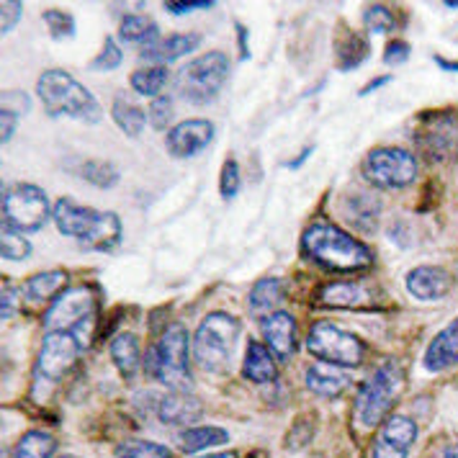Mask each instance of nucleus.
<instances>
[{
	"label": "nucleus",
	"instance_id": "obj_49",
	"mask_svg": "<svg viewBox=\"0 0 458 458\" xmlns=\"http://www.w3.org/2000/svg\"><path fill=\"white\" fill-rule=\"evenodd\" d=\"M237 34H240V52H242V60H248V57H250V52H248V29H245L242 23H237Z\"/></svg>",
	"mask_w": 458,
	"mask_h": 458
},
{
	"label": "nucleus",
	"instance_id": "obj_53",
	"mask_svg": "<svg viewBox=\"0 0 458 458\" xmlns=\"http://www.w3.org/2000/svg\"><path fill=\"white\" fill-rule=\"evenodd\" d=\"M436 63L443 67V70H451V72H458V63H448V60H443V57H436Z\"/></svg>",
	"mask_w": 458,
	"mask_h": 458
},
{
	"label": "nucleus",
	"instance_id": "obj_32",
	"mask_svg": "<svg viewBox=\"0 0 458 458\" xmlns=\"http://www.w3.org/2000/svg\"><path fill=\"white\" fill-rule=\"evenodd\" d=\"M167 78H170L167 67H163V64H152V67H142V70L131 72L129 83H131V88H134L140 96H157V93L165 88Z\"/></svg>",
	"mask_w": 458,
	"mask_h": 458
},
{
	"label": "nucleus",
	"instance_id": "obj_19",
	"mask_svg": "<svg viewBox=\"0 0 458 458\" xmlns=\"http://www.w3.org/2000/svg\"><path fill=\"white\" fill-rule=\"evenodd\" d=\"M351 374L348 371H343V366H335V363H314L310 366V371H307V386H310V392L317 396H337L343 394L348 386H351Z\"/></svg>",
	"mask_w": 458,
	"mask_h": 458
},
{
	"label": "nucleus",
	"instance_id": "obj_7",
	"mask_svg": "<svg viewBox=\"0 0 458 458\" xmlns=\"http://www.w3.org/2000/svg\"><path fill=\"white\" fill-rule=\"evenodd\" d=\"M229 70L232 64L225 52H207L178 72V93L188 104H208L225 88Z\"/></svg>",
	"mask_w": 458,
	"mask_h": 458
},
{
	"label": "nucleus",
	"instance_id": "obj_42",
	"mask_svg": "<svg viewBox=\"0 0 458 458\" xmlns=\"http://www.w3.org/2000/svg\"><path fill=\"white\" fill-rule=\"evenodd\" d=\"M219 191H222V199L232 201L240 191V167L234 160H227L222 165V178H219Z\"/></svg>",
	"mask_w": 458,
	"mask_h": 458
},
{
	"label": "nucleus",
	"instance_id": "obj_1",
	"mask_svg": "<svg viewBox=\"0 0 458 458\" xmlns=\"http://www.w3.org/2000/svg\"><path fill=\"white\" fill-rule=\"evenodd\" d=\"M301 250L314 266L333 273H360L374 266L371 250L327 219H317L304 229Z\"/></svg>",
	"mask_w": 458,
	"mask_h": 458
},
{
	"label": "nucleus",
	"instance_id": "obj_39",
	"mask_svg": "<svg viewBox=\"0 0 458 458\" xmlns=\"http://www.w3.org/2000/svg\"><path fill=\"white\" fill-rule=\"evenodd\" d=\"M363 23H366L369 31H374V34H386V31H392L396 26V19L386 5H371V8H366V13H363Z\"/></svg>",
	"mask_w": 458,
	"mask_h": 458
},
{
	"label": "nucleus",
	"instance_id": "obj_40",
	"mask_svg": "<svg viewBox=\"0 0 458 458\" xmlns=\"http://www.w3.org/2000/svg\"><path fill=\"white\" fill-rule=\"evenodd\" d=\"M124 60V55H122V47L114 42L111 37H106L104 49H101V55L90 63V67L96 70V72H104V70H116L119 64Z\"/></svg>",
	"mask_w": 458,
	"mask_h": 458
},
{
	"label": "nucleus",
	"instance_id": "obj_47",
	"mask_svg": "<svg viewBox=\"0 0 458 458\" xmlns=\"http://www.w3.org/2000/svg\"><path fill=\"white\" fill-rule=\"evenodd\" d=\"M19 310V292L16 286H3V319H11Z\"/></svg>",
	"mask_w": 458,
	"mask_h": 458
},
{
	"label": "nucleus",
	"instance_id": "obj_16",
	"mask_svg": "<svg viewBox=\"0 0 458 458\" xmlns=\"http://www.w3.org/2000/svg\"><path fill=\"white\" fill-rule=\"evenodd\" d=\"M52 216H55V225H57V229L63 232L64 237H75L78 242H83L85 237H88V232L96 225V219H98V211L81 207V204H75L70 199H60L55 204Z\"/></svg>",
	"mask_w": 458,
	"mask_h": 458
},
{
	"label": "nucleus",
	"instance_id": "obj_38",
	"mask_svg": "<svg viewBox=\"0 0 458 458\" xmlns=\"http://www.w3.org/2000/svg\"><path fill=\"white\" fill-rule=\"evenodd\" d=\"M0 250H3V258H5V260H23V258L31 255V245H29V240L23 237L21 232L5 227V232H3V242H0Z\"/></svg>",
	"mask_w": 458,
	"mask_h": 458
},
{
	"label": "nucleus",
	"instance_id": "obj_17",
	"mask_svg": "<svg viewBox=\"0 0 458 458\" xmlns=\"http://www.w3.org/2000/svg\"><path fill=\"white\" fill-rule=\"evenodd\" d=\"M451 276L436 266H420L407 273V292L420 301H437L451 292Z\"/></svg>",
	"mask_w": 458,
	"mask_h": 458
},
{
	"label": "nucleus",
	"instance_id": "obj_9",
	"mask_svg": "<svg viewBox=\"0 0 458 458\" xmlns=\"http://www.w3.org/2000/svg\"><path fill=\"white\" fill-rule=\"evenodd\" d=\"M363 178L374 188L399 191L417 178V160L412 152L399 147L371 149L363 160Z\"/></svg>",
	"mask_w": 458,
	"mask_h": 458
},
{
	"label": "nucleus",
	"instance_id": "obj_41",
	"mask_svg": "<svg viewBox=\"0 0 458 458\" xmlns=\"http://www.w3.org/2000/svg\"><path fill=\"white\" fill-rule=\"evenodd\" d=\"M149 122H152V129L157 131H165L170 122H173V101L167 96H157L152 106H149Z\"/></svg>",
	"mask_w": 458,
	"mask_h": 458
},
{
	"label": "nucleus",
	"instance_id": "obj_10",
	"mask_svg": "<svg viewBox=\"0 0 458 458\" xmlns=\"http://www.w3.org/2000/svg\"><path fill=\"white\" fill-rule=\"evenodd\" d=\"M307 348L319 360L343 366V369L360 366V360L366 355V345L353 333L337 327L333 322H317L312 330H310Z\"/></svg>",
	"mask_w": 458,
	"mask_h": 458
},
{
	"label": "nucleus",
	"instance_id": "obj_12",
	"mask_svg": "<svg viewBox=\"0 0 458 458\" xmlns=\"http://www.w3.org/2000/svg\"><path fill=\"white\" fill-rule=\"evenodd\" d=\"M83 345L70 333H47L37 360V389H52L78 360Z\"/></svg>",
	"mask_w": 458,
	"mask_h": 458
},
{
	"label": "nucleus",
	"instance_id": "obj_28",
	"mask_svg": "<svg viewBox=\"0 0 458 458\" xmlns=\"http://www.w3.org/2000/svg\"><path fill=\"white\" fill-rule=\"evenodd\" d=\"M286 299V293H284V281L281 278H263V281H258L255 286H252L250 292V312L252 314H273L278 312L276 307L281 304Z\"/></svg>",
	"mask_w": 458,
	"mask_h": 458
},
{
	"label": "nucleus",
	"instance_id": "obj_37",
	"mask_svg": "<svg viewBox=\"0 0 458 458\" xmlns=\"http://www.w3.org/2000/svg\"><path fill=\"white\" fill-rule=\"evenodd\" d=\"M44 21H47V29H49V37L63 42V39H72L75 37V19L67 13V11H47L44 13Z\"/></svg>",
	"mask_w": 458,
	"mask_h": 458
},
{
	"label": "nucleus",
	"instance_id": "obj_46",
	"mask_svg": "<svg viewBox=\"0 0 458 458\" xmlns=\"http://www.w3.org/2000/svg\"><path fill=\"white\" fill-rule=\"evenodd\" d=\"M410 60V44L407 42H392L384 52V63L386 64H402Z\"/></svg>",
	"mask_w": 458,
	"mask_h": 458
},
{
	"label": "nucleus",
	"instance_id": "obj_14",
	"mask_svg": "<svg viewBox=\"0 0 458 458\" xmlns=\"http://www.w3.org/2000/svg\"><path fill=\"white\" fill-rule=\"evenodd\" d=\"M214 140V124L207 119H188L181 122L178 126H173L167 131V152L170 157H178V160H186L199 155L201 149H207Z\"/></svg>",
	"mask_w": 458,
	"mask_h": 458
},
{
	"label": "nucleus",
	"instance_id": "obj_43",
	"mask_svg": "<svg viewBox=\"0 0 458 458\" xmlns=\"http://www.w3.org/2000/svg\"><path fill=\"white\" fill-rule=\"evenodd\" d=\"M211 5H214L211 0H175V3H165V8L173 16H186V13L204 11V8H211Z\"/></svg>",
	"mask_w": 458,
	"mask_h": 458
},
{
	"label": "nucleus",
	"instance_id": "obj_21",
	"mask_svg": "<svg viewBox=\"0 0 458 458\" xmlns=\"http://www.w3.org/2000/svg\"><path fill=\"white\" fill-rule=\"evenodd\" d=\"M366 57H369V42L353 29L340 26L335 31V60H337V67L343 72H348V70H355Z\"/></svg>",
	"mask_w": 458,
	"mask_h": 458
},
{
	"label": "nucleus",
	"instance_id": "obj_29",
	"mask_svg": "<svg viewBox=\"0 0 458 458\" xmlns=\"http://www.w3.org/2000/svg\"><path fill=\"white\" fill-rule=\"evenodd\" d=\"M227 440V430L214 428V425H208V428H188V430H183V433L178 436V448L191 456V454H199V451H204V448L225 445Z\"/></svg>",
	"mask_w": 458,
	"mask_h": 458
},
{
	"label": "nucleus",
	"instance_id": "obj_18",
	"mask_svg": "<svg viewBox=\"0 0 458 458\" xmlns=\"http://www.w3.org/2000/svg\"><path fill=\"white\" fill-rule=\"evenodd\" d=\"M458 363V317L445 325L440 335L433 337V343L428 345L425 351V369L440 374V371H448Z\"/></svg>",
	"mask_w": 458,
	"mask_h": 458
},
{
	"label": "nucleus",
	"instance_id": "obj_8",
	"mask_svg": "<svg viewBox=\"0 0 458 458\" xmlns=\"http://www.w3.org/2000/svg\"><path fill=\"white\" fill-rule=\"evenodd\" d=\"M52 211L47 193L34 183H11L3 191V222L8 229L39 232Z\"/></svg>",
	"mask_w": 458,
	"mask_h": 458
},
{
	"label": "nucleus",
	"instance_id": "obj_2",
	"mask_svg": "<svg viewBox=\"0 0 458 458\" xmlns=\"http://www.w3.org/2000/svg\"><path fill=\"white\" fill-rule=\"evenodd\" d=\"M37 90H39V98H42L49 116H70V119L88 122V124L101 122L98 98L64 70H47V72H42Z\"/></svg>",
	"mask_w": 458,
	"mask_h": 458
},
{
	"label": "nucleus",
	"instance_id": "obj_33",
	"mask_svg": "<svg viewBox=\"0 0 458 458\" xmlns=\"http://www.w3.org/2000/svg\"><path fill=\"white\" fill-rule=\"evenodd\" d=\"M75 173L83 181H88V183H93V186L98 188H111L119 183V170L111 165V163H104V160H81L75 165Z\"/></svg>",
	"mask_w": 458,
	"mask_h": 458
},
{
	"label": "nucleus",
	"instance_id": "obj_6",
	"mask_svg": "<svg viewBox=\"0 0 458 458\" xmlns=\"http://www.w3.org/2000/svg\"><path fill=\"white\" fill-rule=\"evenodd\" d=\"M147 371L173 389L188 386V330L181 322L167 325L147 355Z\"/></svg>",
	"mask_w": 458,
	"mask_h": 458
},
{
	"label": "nucleus",
	"instance_id": "obj_4",
	"mask_svg": "<svg viewBox=\"0 0 458 458\" xmlns=\"http://www.w3.org/2000/svg\"><path fill=\"white\" fill-rule=\"evenodd\" d=\"M240 337V322L227 312L204 317L193 335V358L207 374H225Z\"/></svg>",
	"mask_w": 458,
	"mask_h": 458
},
{
	"label": "nucleus",
	"instance_id": "obj_52",
	"mask_svg": "<svg viewBox=\"0 0 458 458\" xmlns=\"http://www.w3.org/2000/svg\"><path fill=\"white\" fill-rule=\"evenodd\" d=\"M437 458H458V443H454V445H445V448L437 454Z\"/></svg>",
	"mask_w": 458,
	"mask_h": 458
},
{
	"label": "nucleus",
	"instance_id": "obj_45",
	"mask_svg": "<svg viewBox=\"0 0 458 458\" xmlns=\"http://www.w3.org/2000/svg\"><path fill=\"white\" fill-rule=\"evenodd\" d=\"M23 13V3L19 0H11V3H3V34H8V31H13L16 29V23L21 19Z\"/></svg>",
	"mask_w": 458,
	"mask_h": 458
},
{
	"label": "nucleus",
	"instance_id": "obj_51",
	"mask_svg": "<svg viewBox=\"0 0 458 458\" xmlns=\"http://www.w3.org/2000/svg\"><path fill=\"white\" fill-rule=\"evenodd\" d=\"M389 81H392L389 75H384V78H378V81H371V83H369V85H366V88H363V90H360V96H366V93H371V90H376V88L386 85V83H389Z\"/></svg>",
	"mask_w": 458,
	"mask_h": 458
},
{
	"label": "nucleus",
	"instance_id": "obj_36",
	"mask_svg": "<svg viewBox=\"0 0 458 458\" xmlns=\"http://www.w3.org/2000/svg\"><path fill=\"white\" fill-rule=\"evenodd\" d=\"M116 458H170L167 448L149 440H126L116 448Z\"/></svg>",
	"mask_w": 458,
	"mask_h": 458
},
{
	"label": "nucleus",
	"instance_id": "obj_34",
	"mask_svg": "<svg viewBox=\"0 0 458 458\" xmlns=\"http://www.w3.org/2000/svg\"><path fill=\"white\" fill-rule=\"evenodd\" d=\"M122 39L124 42L149 47V44L157 42V23L152 21V19H147V16H142V13L126 16L124 21H122Z\"/></svg>",
	"mask_w": 458,
	"mask_h": 458
},
{
	"label": "nucleus",
	"instance_id": "obj_13",
	"mask_svg": "<svg viewBox=\"0 0 458 458\" xmlns=\"http://www.w3.org/2000/svg\"><path fill=\"white\" fill-rule=\"evenodd\" d=\"M415 420L404 415L386 417L374 437L371 458H407L410 448L415 445Z\"/></svg>",
	"mask_w": 458,
	"mask_h": 458
},
{
	"label": "nucleus",
	"instance_id": "obj_24",
	"mask_svg": "<svg viewBox=\"0 0 458 458\" xmlns=\"http://www.w3.org/2000/svg\"><path fill=\"white\" fill-rule=\"evenodd\" d=\"M319 304L325 307H343V310H358L371 304V293L363 284H330L319 292Z\"/></svg>",
	"mask_w": 458,
	"mask_h": 458
},
{
	"label": "nucleus",
	"instance_id": "obj_35",
	"mask_svg": "<svg viewBox=\"0 0 458 458\" xmlns=\"http://www.w3.org/2000/svg\"><path fill=\"white\" fill-rule=\"evenodd\" d=\"M55 448H57L55 437L47 436L42 430H31L19 440L13 458H52Z\"/></svg>",
	"mask_w": 458,
	"mask_h": 458
},
{
	"label": "nucleus",
	"instance_id": "obj_48",
	"mask_svg": "<svg viewBox=\"0 0 458 458\" xmlns=\"http://www.w3.org/2000/svg\"><path fill=\"white\" fill-rule=\"evenodd\" d=\"M0 119H3V145H8V140L13 137V131H16V114H11L8 108H3L0 111Z\"/></svg>",
	"mask_w": 458,
	"mask_h": 458
},
{
	"label": "nucleus",
	"instance_id": "obj_11",
	"mask_svg": "<svg viewBox=\"0 0 458 458\" xmlns=\"http://www.w3.org/2000/svg\"><path fill=\"white\" fill-rule=\"evenodd\" d=\"M415 142L425 160L445 165L458 157V116L454 111H436L422 116Z\"/></svg>",
	"mask_w": 458,
	"mask_h": 458
},
{
	"label": "nucleus",
	"instance_id": "obj_22",
	"mask_svg": "<svg viewBox=\"0 0 458 458\" xmlns=\"http://www.w3.org/2000/svg\"><path fill=\"white\" fill-rule=\"evenodd\" d=\"M122 240V219L114 211H98V219L93 229L88 232L83 245L85 250L93 252H111Z\"/></svg>",
	"mask_w": 458,
	"mask_h": 458
},
{
	"label": "nucleus",
	"instance_id": "obj_23",
	"mask_svg": "<svg viewBox=\"0 0 458 458\" xmlns=\"http://www.w3.org/2000/svg\"><path fill=\"white\" fill-rule=\"evenodd\" d=\"M201 42L199 34H170L163 37L155 44H149L142 49V60H152V63H173L178 57H183L188 52L196 49V44Z\"/></svg>",
	"mask_w": 458,
	"mask_h": 458
},
{
	"label": "nucleus",
	"instance_id": "obj_50",
	"mask_svg": "<svg viewBox=\"0 0 458 458\" xmlns=\"http://www.w3.org/2000/svg\"><path fill=\"white\" fill-rule=\"evenodd\" d=\"M312 149L314 147H304V149H301V155H299V157H293V160H289V163H286V167H301V163H304V160H307V157H310V155H312Z\"/></svg>",
	"mask_w": 458,
	"mask_h": 458
},
{
	"label": "nucleus",
	"instance_id": "obj_55",
	"mask_svg": "<svg viewBox=\"0 0 458 458\" xmlns=\"http://www.w3.org/2000/svg\"><path fill=\"white\" fill-rule=\"evenodd\" d=\"M250 458H266V456H263V454H252Z\"/></svg>",
	"mask_w": 458,
	"mask_h": 458
},
{
	"label": "nucleus",
	"instance_id": "obj_5",
	"mask_svg": "<svg viewBox=\"0 0 458 458\" xmlns=\"http://www.w3.org/2000/svg\"><path fill=\"white\" fill-rule=\"evenodd\" d=\"M96 312H98L96 292L88 286H78V289H67L52 301L49 312L44 317V325L49 327V333L75 335L78 343L85 348L90 343Z\"/></svg>",
	"mask_w": 458,
	"mask_h": 458
},
{
	"label": "nucleus",
	"instance_id": "obj_30",
	"mask_svg": "<svg viewBox=\"0 0 458 458\" xmlns=\"http://www.w3.org/2000/svg\"><path fill=\"white\" fill-rule=\"evenodd\" d=\"M111 116H114L116 126L124 131L126 137H140L142 129H145V111L140 106L131 104V101H126L124 96H116V101L111 106Z\"/></svg>",
	"mask_w": 458,
	"mask_h": 458
},
{
	"label": "nucleus",
	"instance_id": "obj_31",
	"mask_svg": "<svg viewBox=\"0 0 458 458\" xmlns=\"http://www.w3.org/2000/svg\"><path fill=\"white\" fill-rule=\"evenodd\" d=\"M378 208L381 204L376 201L374 196H369V193H360V196H353L348 204H345V216L353 222L355 227L360 229H374L376 219H378Z\"/></svg>",
	"mask_w": 458,
	"mask_h": 458
},
{
	"label": "nucleus",
	"instance_id": "obj_26",
	"mask_svg": "<svg viewBox=\"0 0 458 458\" xmlns=\"http://www.w3.org/2000/svg\"><path fill=\"white\" fill-rule=\"evenodd\" d=\"M111 358L119 369V374L124 378H134L137 371H140V340L137 335L131 333H119L114 340H111Z\"/></svg>",
	"mask_w": 458,
	"mask_h": 458
},
{
	"label": "nucleus",
	"instance_id": "obj_44",
	"mask_svg": "<svg viewBox=\"0 0 458 458\" xmlns=\"http://www.w3.org/2000/svg\"><path fill=\"white\" fill-rule=\"evenodd\" d=\"M3 108H8L11 114H23V111H29L31 108V98L21 93V90H8L5 96H3Z\"/></svg>",
	"mask_w": 458,
	"mask_h": 458
},
{
	"label": "nucleus",
	"instance_id": "obj_54",
	"mask_svg": "<svg viewBox=\"0 0 458 458\" xmlns=\"http://www.w3.org/2000/svg\"><path fill=\"white\" fill-rule=\"evenodd\" d=\"M204 458H237L234 454H214V456H204Z\"/></svg>",
	"mask_w": 458,
	"mask_h": 458
},
{
	"label": "nucleus",
	"instance_id": "obj_27",
	"mask_svg": "<svg viewBox=\"0 0 458 458\" xmlns=\"http://www.w3.org/2000/svg\"><path fill=\"white\" fill-rule=\"evenodd\" d=\"M242 374L248 381H255V384H268L276 378V360H273V353L252 340L248 345V355H245V363H242Z\"/></svg>",
	"mask_w": 458,
	"mask_h": 458
},
{
	"label": "nucleus",
	"instance_id": "obj_25",
	"mask_svg": "<svg viewBox=\"0 0 458 458\" xmlns=\"http://www.w3.org/2000/svg\"><path fill=\"white\" fill-rule=\"evenodd\" d=\"M67 273L64 271H44L37 273V276H31L29 281H26V286H23V296H26V301H31V304H42V301H55L60 292H63L64 286H67Z\"/></svg>",
	"mask_w": 458,
	"mask_h": 458
},
{
	"label": "nucleus",
	"instance_id": "obj_3",
	"mask_svg": "<svg viewBox=\"0 0 458 458\" xmlns=\"http://www.w3.org/2000/svg\"><path fill=\"white\" fill-rule=\"evenodd\" d=\"M404 389V369L396 363L394 358L384 360L374 374L369 376L355 399V420L363 428H374L384 417L389 415V410L394 407V402Z\"/></svg>",
	"mask_w": 458,
	"mask_h": 458
},
{
	"label": "nucleus",
	"instance_id": "obj_56",
	"mask_svg": "<svg viewBox=\"0 0 458 458\" xmlns=\"http://www.w3.org/2000/svg\"><path fill=\"white\" fill-rule=\"evenodd\" d=\"M63 458H75V456H63Z\"/></svg>",
	"mask_w": 458,
	"mask_h": 458
},
{
	"label": "nucleus",
	"instance_id": "obj_20",
	"mask_svg": "<svg viewBox=\"0 0 458 458\" xmlns=\"http://www.w3.org/2000/svg\"><path fill=\"white\" fill-rule=\"evenodd\" d=\"M157 417L165 425H191L201 417V402L196 396L183 394V392H173L160 399Z\"/></svg>",
	"mask_w": 458,
	"mask_h": 458
},
{
	"label": "nucleus",
	"instance_id": "obj_15",
	"mask_svg": "<svg viewBox=\"0 0 458 458\" xmlns=\"http://www.w3.org/2000/svg\"><path fill=\"white\" fill-rule=\"evenodd\" d=\"M260 330H263L266 348L276 358H281V360L292 358L293 351H296V322H293L292 314L278 310V312L263 317Z\"/></svg>",
	"mask_w": 458,
	"mask_h": 458
}]
</instances>
